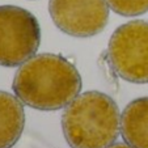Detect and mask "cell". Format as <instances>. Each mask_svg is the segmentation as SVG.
<instances>
[{
  "instance_id": "obj_1",
  "label": "cell",
  "mask_w": 148,
  "mask_h": 148,
  "mask_svg": "<svg viewBox=\"0 0 148 148\" xmlns=\"http://www.w3.org/2000/svg\"><path fill=\"white\" fill-rule=\"evenodd\" d=\"M81 85V76L73 63L59 54L45 53L20 66L12 88L24 105L53 112L70 105Z\"/></svg>"
},
{
  "instance_id": "obj_2",
  "label": "cell",
  "mask_w": 148,
  "mask_h": 148,
  "mask_svg": "<svg viewBox=\"0 0 148 148\" xmlns=\"http://www.w3.org/2000/svg\"><path fill=\"white\" fill-rule=\"evenodd\" d=\"M62 130L72 148H109L121 134L118 105L102 92H84L63 112Z\"/></svg>"
},
{
  "instance_id": "obj_3",
  "label": "cell",
  "mask_w": 148,
  "mask_h": 148,
  "mask_svg": "<svg viewBox=\"0 0 148 148\" xmlns=\"http://www.w3.org/2000/svg\"><path fill=\"white\" fill-rule=\"evenodd\" d=\"M108 60L114 72L134 84H148V21L132 20L112 34Z\"/></svg>"
},
{
  "instance_id": "obj_4",
  "label": "cell",
  "mask_w": 148,
  "mask_h": 148,
  "mask_svg": "<svg viewBox=\"0 0 148 148\" xmlns=\"http://www.w3.org/2000/svg\"><path fill=\"white\" fill-rule=\"evenodd\" d=\"M39 43L41 28L32 12L0 5V66H21L36 55Z\"/></svg>"
},
{
  "instance_id": "obj_5",
  "label": "cell",
  "mask_w": 148,
  "mask_h": 148,
  "mask_svg": "<svg viewBox=\"0 0 148 148\" xmlns=\"http://www.w3.org/2000/svg\"><path fill=\"white\" fill-rule=\"evenodd\" d=\"M106 0H50L49 12L59 30L76 38L101 33L109 21Z\"/></svg>"
},
{
  "instance_id": "obj_6",
  "label": "cell",
  "mask_w": 148,
  "mask_h": 148,
  "mask_svg": "<svg viewBox=\"0 0 148 148\" xmlns=\"http://www.w3.org/2000/svg\"><path fill=\"white\" fill-rule=\"evenodd\" d=\"M121 134L132 148H148V97H140L125 108Z\"/></svg>"
},
{
  "instance_id": "obj_7",
  "label": "cell",
  "mask_w": 148,
  "mask_h": 148,
  "mask_svg": "<svg viewBox=\"0 0 148 148\" xmlns=\"http://www.w3.org/2000/svg\"><path fill=\"white\" fill-rule=\"evenodd\" d=\"M24 126V103L17 96L0 90V148L13 147L21 138Z\"/></svg>"
},
{
  "instance_id": "obj_8",
  "label": "cell",
  "mask_w": 148,
  "mask_h": 148,
  "mask_svg": "<svg viewBox=\"0 0 148 148\" xmlns=\"http://www.w3.org/2000/svg\"><path fill=\"white\" fill-rule=\"evenodd\" d=\"M110 9L126 17H135L148 12V0H106Z\"/></svg>"
},
{
  "instance_id": "obj_9",
  "label": "cell",
  "mask_w": 148,
  "mask_h": 148,
  "mask_svg": "<svg viewBox=\"0 0 148 148\" xmlns=\"http://www.w3.org/2000/svg\"><path fill=\"white\" fill-rule=\"evenodd\" d=\"M109 148H132V147L129 144H125V143H115V144L110 145Z\"/></svg>"
}]
</instances>
